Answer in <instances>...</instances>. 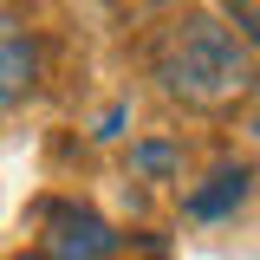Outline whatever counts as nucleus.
<instances>
[{
  "label": "nucleus",
  "instance_id": "5",
  "mask_svg": "<svg viewBox=\"0 0 260 260\" xmlns=\"http://www.w3.org/2000/svg\"><path fill=\"white\" fill-rule=\"evenodd\" d=\"M130 162H137V169H176V150H169V143H143Z\"/></svg>",
  "mask_w": 260,
  "mask_h": 260
},
{
  "label": "nucleus",
  "instance_id": "4",
  "mask_svg": "<svg viewBox=\"0 0 260 260\" xmlns=\"http://www.w3.org/2000/svg\"><path fill=\"white\" fill-rule=\"evenodd\" d=\"M247 189H254V176L234 162V169H215V176H208V189H195L182 208H189L195 221H221V215H234V208L247 202Z\"/></svg>",
  "mask_w": 260,
  "mask_h": 260
},
{
  "label": "nucleus",
  "instance_id": "6",
  "mask_svg": "<svg viewBox=\"0 0 260 260\" xmlns=\"http://www.w3.org/2000/svg\"><path fill=\"white\" fill-rule=\"evenodd\" d=\"M117 130H124V104H111V111H104V124H98V137H117Z\"/></svg>",
  "mask_w": 260,
  "mask_h": 260
},
{
  "label": "nucleus",
  "instance_id": "2",
  "mask_svg": "<svg viewBox=\"0 0 260 260\" xmlns=\"http://www.w3.org/2000/svg\"><path fill=\"white\" fill-rule=\"evenodd\" d=\"M117 254V234L111 221H98L85 208H59L52 234H46V260H111Z\"/></svg>",
  "mask_w": 260,
  "mask_h": 260
},
{
  "label": "nucleus",
  "instance_id": "3",
  "mask_svg": "<svg viewBox=\"0 0 260 260\" xmlns=\"http://www.w3.org/2000/svg\"><path fill=\"white\" fill-rule=\"evenodd\" d=\"M32 72H39L32 32L20 26V20H7V13H0V111H13V104L32 91Z\"/></svg>",
  "mask_w": 260,
  "mask_h": 260
},
{
  "label": "nucleus",
  "instance_id": "1",
  "mask_svg": "<svg viewBox=\"0 0 260 260\" xmlns=\"http://www.w3.org/2000/svg\"><path fill=\"white\" fill-rule=\"evenodd\" d=\"M156 78L169 98H182L195 111H221L234 98L254 91V52H247V39L221 20H208V13H182V20H169L156 32Z\"/></svg>",
  "mask_w": 260,
  "mask_h": 260
}]
</instances>
